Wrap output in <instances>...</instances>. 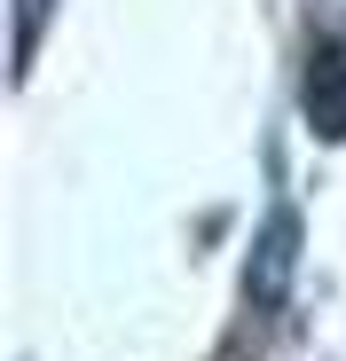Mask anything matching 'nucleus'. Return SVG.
<instances>
[{"label": "nucleus", "instance_id": "1", "mask_svg": "<svg viewBox=\"0 0 346 361\" xmlns=\"http://www.w3.org/2000/svg\"><path fill=\"white\" fill-rule=\"evenodd\" d=\"M307 126L323 142H346V47L323 39L307 55Z\"/></svg>", "mask_w": 346, "mask_h": 361}, {"label": "nucleus", "instance_id": "2", "mask_svg": "<svg viewBox=\"0 0 346 361\" xmlns=\"http://www.w3.org/2000/svg\"><path fill=\"white\" fill-rule=\"evenodd\" d=\"M283 275H292V220H275V235H268V267H260L252 298H275V290H283Z\"/></svg>", "mask_w": 346, "mask_h": 361}]
</instances>
